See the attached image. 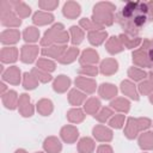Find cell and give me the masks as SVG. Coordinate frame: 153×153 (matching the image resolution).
Segmentation results:
<instances>
[{"instance_id":"cell-20","label":"cell","mask_w":153,"mask_h":153,"mask_svg":"<svg viewBox=\"0 0 153 153\" xmlns=\"http://www.w3.org/2000/svg\"><path fill=\"white\" fill-rule=\"evenodd\" d=\"M99 92H100V94H102L103 98L110 99L111 97L116 96V92L117 91H116V87L114 85H111V84H103L102 87H100V90H99Z\"/></svg>"},{"instance_id":"cell-46","label":"cell","mask_w":153,"mask_h":153,"mask_svg":"<svg viewBox=\"0 0 153 153\" xmlns=\"http://www.w3.org/2000/svg\"><path fill=\"white\" fill-rule=\"evenodd\" d=\"M80 73H85V74L94 75V74H97V68H96V67H93V66H90V67H86V68L80 69Z\"/></svg>"},{"instance_id":"cell-3","label":"cell","mask_w":153,"mask_h":153,"mask_svg":"<svg viewBox=\"0 0 153 153\" xmlns=\"http://www.w3.org/2000/svg\"><path fill=\"white\" fill-rule=\"evenodd\" d=\"M12 10H13V7H12L10 1H7V0L1 1V4H0V13H1L0 19H1V24L4 26L17 27L22 24L20 18L14 12H12Z\"/></svg>"},{"instance_id":"cell-33","label":"cell","mask_w":153,"mask_h":153,"mask_svg":"<svg viewBox=\"0 0 153 153\" xmlns=\"http://www.w3.org/2000/svg\"><path fill=\"white\" fill-rule=\"evenodd\" d=\"M111 105H112V108H115L117 110H121V111H126L127 112L129 110V103H128V100L122 99V98L116 99L115 102L111 103Z\"/></svg>"},{"instance_id":"cell-52","label":"cell","mask_w":153,"mask_h":153,"mask_svg":"<svg viewBox=\"0 0 153 153\" xmlns=\"http://www.w3.org/2000/svg\"><path fill=\"white\" fill-rule=\"evenodd\" d=\"M151 102L153 103V94H152V97H151Z\"/></svg>"},{"instance_id":"cell-29","label":"cell","mask_w":153,"mask_h":153,"mask_svg":"<svg viewBox=\"0 0 153 153\" xmlns=\"http://www.w3.org/2000/svg\"><path fill=\"white\" fill-rule=\"evenodd\" d=\"M71 33H72V42L74 44H79L84 38V32L81 31V29H79L76 26L71 27Z\"/></svg>"},{"instance_id":"cell-42","label":"cell","mask_w":153,"mask_h":153,"mask_svg":"<svg viewBox=\"0 0 153 153\" xmlns=\"http://www.w3.org/2000/svg\"><path fill=\"white\" fill-rule=\"evenodd\" d=\"M32 74H33V75H35L37 79H41L43 82L49 81V80L51 79V76H50L49 74H47V73H44V72H42V71L37 69V68H35V69L32 71Z\"/></svg>"},{"instance_id":"cell-41","label":"cell","mask_w":153,"mask_h":153,"mask_svg":"<svg viewBox=\"0 0 153 153\" xmlns=\"http://www.w3.org/2000/svg\"><path fill=\"white\" fill-rule=\"evenodd\" d=\"M78 55V49L76 48H71L69 50H68V55L66 54L63 57L65 59H61V62H63V63H67V62H71V61H73L74 60V57Z\"/></svg>"},{"instance_id":"cell-18","label":"cell","mask_w":153,"mask_h":153,"mask_svg":"<svg viewBox=\"0 0 153 153\" xmlns=\"http://www.w3.org/2000/svg\"><path fill=\"white\" fill-rule=\"evenodd\" d=\"M69 82H71V81H69V79H68L67 76L60 75V76L55 80V82H54V90L57 91V92H63V91H66V90L68 88Z\"/></svg>"},{"instance_id":"cell-4","label":"cell","mask_w":153,"mask_h":153,"mask_svg":"<svg viewBox=\"0 0 153 153\" xmlns=\"http://www.w3.org/2000/svg\"><path fill=\"white\" fill-rule=\"evenodd\" d=\"M62 32H63V25L62 24H55L51 29H49L45 32V35L42 39V44L45 45V44H49L51 42H57L60 38V35Z\"/></svg>"},{"instance_id":"cell-44","label":"cell","mask_w":153,"mask_h":153,"mask_svg":"<svg viewBox=\"0 0 153 153\" xmlns=\"http://www.w3.org/2000/svg\"><path fill=\"white\" fill-rule=\"evenodd\" d=\"M110 115H111V111H110L109 109H103V110H102V112L97 115V118H98L99 121L104 122V121H105Z\"/></svg>"},{"instance_id":"cell-51","label":"cell","mask_w":153,"mask_h":153,"mask_svg":"<svg viewBox=\"0 0 153 153\" xmlns=\"http://www.w3.org/2000/svg\"><path fill=\"white\" fill-rule=\"evenodd\" d=\"M16 153H26L24 149H18V151H16Z\"/></svg>"},{"instance_id":"cell-11","label":"cell","mask_w":153,"mask_h":153,"mask_svg":"<svg viewBox=\"0 0 153 153\" xmlns=\"http://www.w3.org/2000/svg\"><path fill=\"white\" fill-rule=\"evenodd\" d=\"M54 20V17L53 14L50 13H47V12H42V11H38L33 14V18H32V22L36 24V25H45V24H49Z\"/></svg>"},{"instance_id":"cell-39","label":"cell","mask_w":153,"mask_h":153,"mask_svg":"<svg viewBox=\"0 0 153 153\" xmlns=\"http://www.w3.org/2000/svg\"><path fill=\"white\" fill-rule=\"evenodd\" d=\"M128 74H129V76H130L131 79H134V80H140V79H142V78L146 76V73H145V72H142V71H140V69H137V68H134V67H131V68L129 69Z\"/></svg>"},{"instance_id":"cell-31","label":"cell","mask_w":153,"mask_h":153,"mask_svg":"<svg viewBox=\"0 0 153 153\" xmlns=\"http://www.w3.org/2000/svg\"><path fill=\"white\" fill-rule=\"evenodd\" d=\"M37 86V80H36V76L33 74H29V73H25L24 74V87L25 88H35Z\"/></svg>"},{"instance_id":"cell-9","label":"cell","mask_w":153,"mask_h":153,"mask_svg":"<svg viewBox=\"0 0 153 153\" xmlns=\"http://www.w3.org/2000/svg\"><path fill=\"white\" fill-rule=\"evenodd\" d=\"M18 105H19V111L22 112L23 116L27 117V116H31L33 114V109H32V106L30 104V99H29L27 94H22L20 96Z\"/></svg>"},{"instance_id":"cell-48","label":"cell","mask_w":153,"mask_h":153,"mask_svg":"<svg viewBox=\"0 0 153 153\" xmlns=\"http://www.w3.org/2000/svg\"><path fill=\"white\" fill-rule=\"evenodd\" d=\"M147 6H148V16H149V19L153 20V1L147 2Z\"/></svg>"},{"instance_id":"cell-45","label":"cell","mask_w":153,"mask_h":153,"mask_svg":"<svg viewBox=\"0 0 153 153\" xmlns=\"http://www.w3.org/2000/svg\"><path fill=\"white\" fill-rule=\"evenodd\" d=\"M140 90L142 93H148L151 90H153V85L151 82H142L140 85Z\"/></svg>"},{"instance_id":"cell-6","label":"cell","mask_w":153,"mask_h":153,"mask_svg":"<svg viewBox=\"0 0 153 153\" xmlns=\"http://www.w3.org/2000/svg\"><path fill=\"white\" fill-rule=\"evenodd\" d=\"M13 10H14V13L19 17V18H26L30 16L31 13V8L23 1H12L10 0Z\"/></svg>"},{"instance_id":"cell-40","label":"cell","mask_w":153,"mask_h":153,"mask_svg":"<svg viewBox=\"0 0 153 153\" xmlns=\"http://www.w3.org/2000/svg\"><path fill=\"white\" fill-rule=\"evenodd\" d=\"M120 41L123 42L128 48H134V47H136L140 43V38H136L135 41L134 39H128V37H126L124 35H121L120 36Z\"/></svg>"},{"instance_id":"cell-13","label":"cell","mask_w":153,"mask_h":153,"mask_svg":"<svg viewBox=\"0 0 153 153\" xmlns=\"http://www.w3.org/2000/svg\"><path fill=\"white\" fill-rule=\"evenodd\" d=\"M18 56V50L16 48H4L1 50V61L2 62H14Z\"/></svg>"},{"instance_id":"cell-38","label":"cell","mask_w":153,"mask_h":153,"mask_svg":"<svg viewBox=\"0 0 153 153\" xmlns=\"http://www.w3.org/2000/svg\"><path fill=\"white\" fill-rule=\"evenodd\" d=\"M37 66H38V68L44 69V71H54V68H55V65L51 61H48V60H44V59L38 60Z\"/></svg>"},{"instance_id":"cell-50","label":"cell","mask_w":153,"mask_h":153,"mask_svg":"<svg viewBox=\"0 0 153 153\" xmlns=\"http://www.w3.org/2000/svg\"><path fill=\"white\" fill-rule=\"evenodd\" d=\"M0 86H1V96H2V94H5V90H6V85H5V84H1Z\"/></svg>"},{"instance_id":"cell-35","label":"cell","mask_w":153,"mask_h":153,"mask_svg":"<svg viewBox=\"0 0 153 153\" xmlns=\"http://www.w3.org/2000/svg\"><path fill=\"white\" fill-rule=\"evenodd\" d=\"M80 25L84 26L85 29H87V30H92V31H98V30L102 29L100 25L96 24L94 22L92 23V22H90V19H86V18H84V19L80 20Z\"/></svg>"},{"instance_id":"cell-32","label":"cell","mask_w":153,"mask_h":153,"mask_svg":"<svg viewBox=\"0 0 153 153\" xmlns=\"http://www.w3.org/2000/svg\"><path fill=\"white\" fill-rule=\"evenodd\" d=\"M59 5V1H51V0H42V1H38V6L41 10H45V11H53Z\"/></svg>"},{"instance_id":"cell-22","label":"cell","mask_w":153,"mask_h":153,"mask_svg":"<svg viewBox=\"0 0 153 153\" xmlns=\"http://www.w3.org/2000/svg\"><path fill=\"white\" fill-rule=\"evenodd\" d=\"M100 69H102V73H104V74L115 73L117 71V62L114 60H105L102 62Z\"/></svg>"},{"instance_id":"cell-12","label":"cell","mask_w":153,"mask_h":153,"mask_svg":"<svg viewBox=\"0 0 153 153\" xmlns=\"http://www.w3.org/2000/svg\"><path fill=\"white\" fill-rule=\"evenodd\" d=\"M18 98L16 91H8L7 93L2 94V103L7 109H14L16 105L18 104Z\"/></svg>"},{"instance_id":"cell-10","label":"cell","mask_w":153,"mask_h":153,"mask_svg":"<svg viewBox=\"0 0 153 153\" xmlns=\"http://www.w3.org/2000/svg\"><path fill=\"white\" fill-rule=\"evenodd\" d=\"M38 49L35 45H24L22 48V61L26 63H31L35 60V56L37 54Z\"/></svg>"},{"instance_id":"cell-21","label":"cell","mask_w":153,"mask_h":153,"mask_svg":"<svg viewBox=\"0 0 153 153\" xmlns=\"http://www.w3.org/2000/svg\"><path fill=\"white\" fill-rule=\"evenodd\" d=\"M23 36H24V39H25L26 42H35V41L38 39L39 31H38V29H36V27H33V26H29V27L25 29Z\"/></svg>"},{"instance_id":"cell-36","label":"cell","mask_w":153,"mask_h":153,"mask_svg":"<svg viewBox=\"0 0 153 153\" xmlns=\"http://www.w3.org/2000/svg\"><path fill=\"white\" fill-rule=\"evenodd\" d=\"M68 118H69V121H72V122H79V121H81V120L84 118V114H82L81 110L74 109V110H71V111L68 112Z\"/></svg>"},{"instance_id":"cell-17","label":"cell","mask_w":153,"mask_h":153,"mask_svg":"<svg viewBox=\"0 0 153 153\" xmlns=\"http://www.w3.org/2000/svg\"><path fill=\"white\" fill-rule=\"evenodd\" d=\"M75 84L80 87V88H82V90H85L86 92H93L94 91V88H96V84L91 80V79H85V78H78L76 80H75Z\"/></svg>"},{"instance_id":"cell-37","label":"cell","mask_w":153,"mask_h":153,"mask_svg":"<svg viewBox=\"0 0 153 153\" xmlns=\"http://www.w3.org/2000/svg\"><path fill=\"white\" fill-rule=\"evenodd\" d=\"M99 100L98 99H94V98H92V99H90L87 103H86V105H85V109H86V111L87 112H91V114H93V112H96L97 110H98V108H99Z\"/></svg>"},{"instance_id":"cell-23","label":"cell","mask_w":153,"mask_h":153,"mask_svg":"<svg viewBox=\"0 0 153 153\" xmlns=\"http://www.w3.org/2000/svg\"><path fill=\"white\" fill-rule=\"evenodd\" d=\"M105 37H106V32L99 31V30H98V31H91L90 35H88L90 42H91L92 44H96V45L100 44V43L105 39Z\"/></svg>"},{"instance_id":"cell-1","label":"cell","mask_w":153,"mask_h":153,"mask_svg":"<svg viewBox=\"0 0 153 153\" xmlns=\"http://www.w3.org/2000/svg\"><path fill=\"white\" fill-rule=\"evenodd\" d=\"M116 22L129 35H136L141 26H143L149 19L147 2L129 1L116 14Z\"/></svg>"},{"instance_id":"cell-14","label":"cell","mask_w":153,"mask_h":153,"mask_svg":"<svg viewBox=\"0 0 153 153\" xmlns=\"http://www.w3.org/2000/svg\"><path fill=\"white\" fill-rule=\"evenodd\" d=\"M61 135H62V137H63L65 141H67V142H74L76 140V137H78V130L75 128L68 126V127H65L61 130Z\"/></svg>"},{"instance_id":"cell-27","label":"cell","mask_w":153,"mask_h":153,"mask_svg":"<svg viewBox=\"0 0 153 153\" xmlns=\"http://www.w3.org/2000/svg\"><path fill=\"white\" fill-rule=\"evenodd\" d=\"M37 109L38 111L42 114V115H49L53 110V106H51V102L50 100H47V99H42L38 104H37Z\"/></svg>"},{"instance_id":"cell-15","label":"cell","mask_w":153,"mask_h":153,"mask_svg":"<svg viewBox=\"0 0 153 153\" xmlns=\"http://www.w3.org/2000/svg\"><path fill=\"white\" fill-rule=\"evenodd\" d=\"M93 135L98 140H100V141H109V140H111V131L109 129L102 127V126H98V127H96L93 129Z\"/></svg>"},{"instance_id":"cell-19","label":"cell","mask_w":153,"mask_h":153,"mask_svg":"<svg viewBox=\"0 0 153 153\" xmlns=\"http://www.w3.org/2000/svg\"><path fill=\"white\" fill-rule=\"evenodd\" d=\"M121 88H122L123 93H126V94L129 96L130 98H133V99H135V100L139 99L137 93H136V91H135V87H134V85H133L130 81H123V82L121 84Z\"/></svg>"},{"instance_id":"cell-34","label":"cell","mask_w":153,"mask_h":153,"mask_svg":"<svg viewBox=\"0 0 153 153\" xmlns=\"http://www.w3.org/2000/svg\"><path fill=\"white\" fill-rule=\"evenodd\" d=\"M84 98H85V96H84L82 93H80L79 91H76V90H73V91H71V93H69V102H71L72 104H74V105L80 104V103L84 100Z\"/></svg>"},{"instance_id":"cell-43","label":"cell","mask_w":153,"mask_h":153,"mask_svg":"<svg viewBox=\"0 0 153 153\" xmlns=\"http://www.w3.org/2000/svg\"><path fill=\"white\" fill-rule=\"evenodd\" d=\"M110 124H111V127L121 128L122 124H123V115H117V116H115V117L110 121Z\"/></svg>"},{"instance_id":"cell-30","label":"cell","mask_w":153,"mask_h":153,"mask_svg":"<svg viewBox=\"0 0 153 153\" xmlns=\"http://www.w3.org/2000/svg\"><path fill=\"white\" fill-rule=\"evenodd\" d=\"M98 61V54L94 53L93 50H86L82 53L81 56V62H90V63H94Z\"/></svg>"},{"instance_id":"cell-26","label":"cell","mask_w":153,"mask_h":153,"mask_svg":"<svg viewBox=\"0 0 153 153\" xmlns=\"http://www.w3.org/2000/svg\"><path fill=\"white\" fill-rule=\"evenodd\" d=\"M137 128H139V124H137V121L136 120H133L130 118L128 121V126L126 128V135L129 137V139H133L136 136V131H137Z\"/></svg>"},{"instance_id":"cell-49","label":"cell","mask_w":153,"mask_h":153,"mask_svg":"<svg viewBox=\"0 0 153 153\" xmlns=\"http://www.w3.org/2000/svg\"><path fill=\"white\" fill-rule=\"evenodd\" d=\"M148 59H149V63L151 66H153V44L149 47L148 49Z\"/></svg>"},{"instance_id":"cell-2","label":"cell","mask_w":153,"mask_h":153,"mask_svg":"<svg viewBox=\"0 0 153 153\" xmlns=\"http://www.w3.org/2000/svg\"><path fill=\"white\" fill-rule=\"evenodd\" d=\"M115 11V5L111 2H98L93 7V22L98 25H111L112 22L115 20L112 12Z\"/></svg>"},{"instance_id":"cell-24","label":"cell","mask_w":153,"mask_h":153,"mask_svg":"<svg viewBox=\"0 0 153 153\" xmlns=\"http://www.w3.org/2000/svg\"><path fill=\"white\" fill-rule=\"evenodd\" d=\"M93 147H94V143L88 137H84L79 142V151L81 153H91L93 151Z\"/></svg>"},{"instance_id":"cell-8","label":"cell","mask_w":153,"mask_h":153,"mask_svg":"<svg viewBox=\"0 0 153 153\" xmlns=\"http://www.w3.org/2000/svg\"><path fill=\"white\" fill-rule=\"evenodd\" d=\"M2 79L5 81H8L13 85H18L20 81V72L17 67H10L6 72L2 73Z\"/></svg>"},{"instance_id":"cell-53","label":"cell","mask_w":153,"mask_h":153,"mask_svg":"<svg viewBox=\"0 0 153 153\" xmlns=\"http://www.w3.org/2000/svg\"><path fill=\"white\" fill-rule=\"evenodd\" d=\"M39 153H41V152H39Z\"/></svg>"},{"instance_id":"cell-7","label":"cell","mask_w":153,"mask_h":153,"mask_svg":"<svg viewBox=\"0 0 153 153\" xmlns=\"http://www.w3.org/2000/svg\"><path fill=\"white\" fill-rule=\"evenodd\" d=\"M20 37V33L16 29H7L1 33V43L2 44H13L17 43Z\"/></svg>"},{"instance_id":"cell-16","label":"cell","mask_w":153,"mask_h":153,"mask_svg":"<svg viewBox=\"0 0 153 153\" xmlns=\"http://www.w3.org/2000/svg\"><path fill=\"white\" fill-rule=\"evenodd\" d=\"M44 148L49 153H59L61 151V143L55 137H49L44 142Z\"/></svg>"},{"instance_id":"cell-25","label":"cell","mask_w":153,"mask_h":153,"mask_svg":"<svg viewBox=\"0 0 153 153\" xmlns=\"http://www.w3.org/2000/svg\"><path fill=\"white\" fill-rule=\"evenodd\" d=\"M106 48H108V50H109L111 54L118 53V51H121V50L123 49L122 45H121V41L117 39V37H111V38L109 39L108 44H106Z\"/></svg>"},{"instance_id":"cell-28","label":"cell","mask_w":153,"mask_h":153,"mask_svg":"<svg viewBox=\"0 0 153 153\" xmlns=\"http://www.w3.org/2000/svg\"><path fill=\"white\" fill-rule=\"evenodd\" d=\"M140 146L142 148L149 149L153 147V134L152 133H146L140 137Z\"/></svg>"},{"instance_id":"cell-47","label":"cell","mask_w":153,"mask_h":153,"mask_svg":"<svg viewBox=\"0 0 153 153\" xmlns=\"http://www.w3.org/2000/svg\"><path fill=\"white\" fill-rule=\"evenodd\" d=\"M98 153H112V149L110 146H99Z\"/></svg>"},{"instance_id":"cell-5","label":"cell","mask_w":153,"mask_h":153,"mask_svg":"<svg viewBox=\"0 0 153 153\" xmlns=\"http://www.w3.org/2000/svg\"><path fill=\"white\" fill-rule=\"evenodd\" d=\"M62 11H63L65 17L73 19V18H76L80 14V5L75 1H67L63 5Z\"/></svg>"}]
</instances>
